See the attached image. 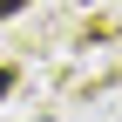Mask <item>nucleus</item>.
I'll use <instances>...</instances> for the list:
<instances>
[{
    "label": "nucleus",
    "instance_id": "2",
    "mask_svg": "<svg viewBox=\"0 0 122 122\" xmlns=\"http://www.w3.org/2000/svg\"><path fill=\"white\" fill-rule=\"evenodd\" d=\"M7 88H14V68H0V95H7Z\"/></svg>",
    "mask_w": 122,
    "mask_h": 122
},
{
    "label": "nucleus",
    "instance_id": "1",
    "mask_svg": "<svg viewBox=\"0 0 122 122\" xmlns=\"http://www.w3.org/2000/svg\"><path fill=\"white\" fill-rule=\"evenodd\" d=\"M20 7H27V0H0V20H7V14H20Z\"/></svg>",
    "mask_w": 122,
    "mask_h": 122
}]
</instances>
